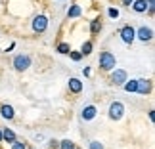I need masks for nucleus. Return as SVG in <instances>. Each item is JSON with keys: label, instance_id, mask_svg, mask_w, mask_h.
<instances>
[{"label": "nucleus", "instance_id": "20", "mask_svg": "<svg viewBox=\"0 0 155 149\" xmlns=\"http://www.w3.org/2000/svg\"><path fill=\"white\" fill-rule=\"evenodd\" d=\"M12 149H25V144H23V141L14 140V141H12Z\"/></svg>", "mask_w": 155, "mask_h": 149}, {"label": "nucleus", "instance_id": "13", "mask_svg": "<svg viewBox=\"0 0 155 149\" xmlns=\"http://www.w3.org/2000/svg\"><path fill=\"white\" fill-rule=\"evenodd\" d=\"M81 14H82V10H81L79 4H73V6L67 10V15H69V17H79Z\"/></svg>", "mask_w": 155, "mask_h": 149}, {"label": "nucleus", "instance_id": "1", "mask_svg": "<svg viewBox=\"0 0 155 149\" xmlns=\"http://www.w3.org/2000/svg\"><path fill=\"white\" fill-rule=\"evenodd\" d=\"M115 56H113L111 52H102V56H100V67L104 71H113L115 69Z\"/></svg>", "mask_w": 155, "mask_h": 149}, {"label": "nucleus", "instance_id": "25", "mask_svg": "<svg viewBox=\"0 0 155 149\" xmlns=\"http://www.w3.org/2000/svg\"><path fill=\"white\" fill-rule=\"evenodd\" d=\"M153 2H155V0H147V4H150V6H153Z\"/></svg>", "mask_w": 155, "mask_h": 149}, {"label": "nucleus", "instance_id": "18", "mask_svg": "<svg viewBox=\"0 0 155 149\" xmlns=\"http://www.w3.org/2000/svg\"><path fill=\"white\" fill-rule=\"evenodd\" d=\"M90 31L92 33H100V31H102V23H100V19H94L90 23Z\"/></svg>", "mask_w": 155, "mask_h": 149}, {"label": "nucleus", "instance_id": "14", "mask_svg": "<svg viewBox=\"0 0 155 149\" xmlns=\"http://www.w3.org/2000/svg\"><path fill=\"white\" fill-rule=\"evenodd\" d=\"M2 140H6V141H10V144H12V141L15 140V134L12 132L10 128H6V130H2Z\"/></svg>", "mask_w": 155, "mask_h": 149}, {"label": "nucleus", "instance_id": "24", "mask_svg": "<svg viewBox=\"0 0 155 149\" xmlns=\"http://www.w3.org/2000/svg\"><path fill=\"white\" fill-rule=\"evenodd\" d=\"M132 2H134V0H123V4H124V6H128V8H130V4H132Z\"/></svg>", "mask_w": 155, "mask_h": 149}, {"label": "nucleus", "instance_id": "17", "mask_svg": "<svg viewBox=\"0 0 155 149\" xmlns=\"http://www.w3.org/2000/svg\"><path fill=\"white\" fill-rule=\"evenodd\" d=\"M58 52H59V53H69V52H71V46H69L67 42H59V44H58Z\"/></svg>", "mask_w": 155, "mask_h": 149}, {"label": "nucleus", "instance_id": "8", "mask_svg": "<svg viewBox=\"0 0 155 149\" xmlns=\"http://www.w3.org/2000/svg\"><path fill=\"white\" fill-rule=\"evenodd\" d=\"M150 90H151V82L150 80H146V79L136 80V92H138V94L146 96V94H150Z\"/></svg>", "mask_w": 155, "mask_h": 149}, {"label": "nucleus", "instance_id": "4", "mask_svg": "<svg viewBox=\"0 0 155 149\" xmlns=\"http://www.w3.org/2000/svg\"><path fill=\"white\" fill-rule=\"evenodd\" d=\"M46 27H48V17L46 15H37L33 19V31L35 33H44Z\"/></svg>", "mask_w": 155, "mask_h": 149}, {"label": "nucleus", "instance_id": "21", "mask_svg": "<svg viewBox=\"0 0 155 149\" xmlns=\"http://www.w3.org/2000/svg\"><path fill=\"white\" fill-rule=\"evenodd\" d=\"M69 53H71V59H73V61H81V59H82L81 52H69Z\"/></svg>", "mask_w": 155, "mask_h": 149}, {"label": "nucleus", "instance_id": "9", "mask_svg": "<svg viewBox=\"0 0 155 149\" xmlns=\"http://www.w3.org/2000/svg\"><path fill=\"white\" fill-rule=\"evenodd\" d=\"M130 6H132V10L136 11V14H144V11H146L147 8H150L147 0H134V2L130 4Z\"/></svg>", "mask_w": 155, "mask_h": 149}, {"label": "nucleus", "instance_id": "10", "mask_svg": "<svg viewBox=\"0 0 155 149\" xmlns=\"http://www.w3.org/2000/svg\"><path fill=\"white\" fill-rule=\"evenodd\" d=\"M96 113H98L96 107H94V105H88V107L82 109V118H84V121H92V118L96 117Z\"/></svg>", "mask_w": 155, "mask_h": 149}, {"label": "nucleus", "instance_id": "7", "mask_svg": "<svg viewBox=\"0 0 155 149\" xmlns=\"http://www.w3.org/2000/svg\"><path fill=\"white\" fill-rule=\"evenodd\" d=\"M136 37H138L142 42H150V40L153 38V31L150 27H140L138 31H136Z\"/></svg>", "mask_w": 155, "mask_h": 149}, {"label": "nucleus", "instance_id": "23", "mask_svg": "<svg viewBox=\"0 0 155 149\" xmlns=\"http://www.w3.org/2000/svg\"><path fill=\"white\" fill-rule=\"evenodd\" d=\"M90 149H104V145L100 144V141L94 140V141H90Z\"/></svg>", "mask_w": 155, "mask_h": 149}, {"label": "nucleus", "instance_id": "5", "mask_svg": "<svg viewBox=\"0 0 155 149\" xmlns=\"http://www.w3.org/2000/svg\"><path fill=\"white\" fill-rule=\"evenodd\" d=\"M121 38H123V42H127V44H132L134 42V38H136V31H134V27H123L121 29Z\"/></svg>", "mask_w": 155, "mask_h": 149}, {"label": "nucleus", "instance_id": "15", "mask_svg": "<svg viewBox=\"0 0 155 149\" xmlns=\"http://www.w3.org/2000/svg\"><path fill=\"white\" fill-rule=\"evenodd\" d=\"M81 53H82V56H90V53H92V42H90V40H86V42L82 44Z\"/></svg>", "mask_w": 155, "mask_h": 149}, {"label": "nucleus", "instance_id": "26", "mask_svg": "<svg viewBox=\"0 0 155 149\" xmlns=\"http://www.w3.org/2000/svg\"><path fill=\"white\" fill-rule=\"evenodd\" d=\"M0 141H2V130H0Z\"/></svg>", "mask_w": 155, "mask_h": 149}, {"label": "nucleus", "instance_id": "6", "mask_svg": "<svg viewBox=\"0 0 155 149\" xmlns=\"http://www.w3.org/2000/svg\"><path fill=\"white\" fill-rule=\"evenodd\" d=\"M127 71L124 69H115L113 71V75H111V82L113 84H124V80H127Z\"/></svg>", "mask_w": 155, "mask_h": 149}, {"label": "nucleus", "instance_id": "11", "mask_svg": "<svg viewBox=\"0 0 155 149\" xmlns=\"http://www.w3.org/2000/svg\"><path fill=\"white\" fill-rule=\"evenodd\" d=\"M69 90L73 92V94L82 92V82H81L79 79H69Z\"/></svg>", "mask_w": 155, "mask_h": 149}, {"label": "nucleus", "instance_id": "16", "mask_svg": "<svg viewBox=\"0 0 155 149\" xmlns=\"http://www.w3.org/2000/svg\"><path fill=\"white\" fill-rule=\"evenodd\" d=\"M123 88H124V90H127V92H136V80H124V84H123Z\"/></svg>", "mask_w": 155, "mask_h": 149}, {"label": "nucleus", "instance_id": "12", "mask_svg": "<svg viewBox=\"0 0 155 149\" xmlns=\"http://www.w3.org/2000/svg\"><path fill=\"white\" fill-rule=\"evenodd\" d=\"M0 115L10 121V118H14L15 111H14V107H12V105H2V107H0Z\"/></svg>", "mask_w": 155, "mask_h": 149}, {"label": "nucleus", "instance_id": "19", "mask_svg": "<svg viewBox=\"0 0 155 149\" xmlns=\"http://www.w3.org/2000/svg\"><path fill=\"white\" fill-rule=\"evenodd\" d=\"M59 145H61V149H77V147H75V144H73L71 140H63Z\"/></svg>", "mask_w": 155, "mask_h": 149}, {"label": "nucleus", "instance_id": "2", "mask_svg": "<svg viewBox=\"0 0 155 149\" xmlns=\"http://www.w3.org/2000/svg\"><path fill=\"white\" fill-rule=\"evenodd\" d=\"M123 115H124V105L121 103V101H113V103L109 105V118L119 121Z\"/></svg>", "mask_w": 155, "mask_h": 149}, {"label": "nucleus", "instance_id": "22", "mask_svg": "<svg viewBox=\"0 0 155 149\" xmlns=\"http://www.w3.org/2000/svg\"><path fill=\"white\" fill-rule=\"evenodd\" d=\"M107 14H109V17L117 19V17H119V10H117V8H109V10H107Z\"/></svg>", "mask_w": 155, "mask_h": 149}, {"label": "nucleus", "instance_id": "3", "mask_svg": "<svg viewBox=\"0 0 155 149\" xmlns=\"http://www.w3.org/2000/svg\"><path fill=\"white\" fill-rule=\"evenodd\" d=\"M14 67H15V71H27L31 67V57L29 56H15L14 57Z\"/></svg>", "mask_w": 155, "mask_h": 149}]
</instances>
